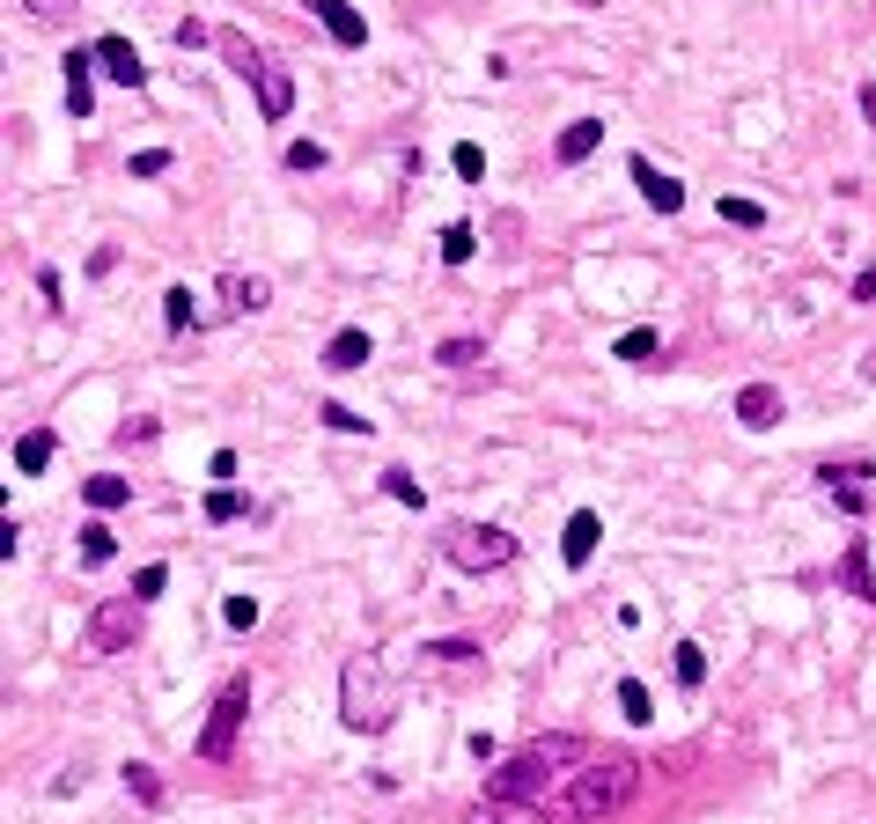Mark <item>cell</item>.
Wrapping results in <instances>:
<instances>
[{"mask_svg":"<svg viewBox=\"0 0 876 824\" xmlns=\"http://www.w3.org/2000/svg\"><path fill=\"white\" fill-rule=\"evenodd\" d=\"M464 824H545V810H537V802H472V810H464Z\"/></svg>","mask_w":876,"mask_h":824,"instance_id":"obj_16","label":"cell"},{"mask_svg":"<svg viewBox=\"0 0 876 824\" xmlns=\"http://www.w3.org/2000/svg\"><path fill=\"white\" fill-rule=\"evenodd\" d=\"M97 67H103V81H119V89H141V81H147L141 52L125 45V37H97Z\"/></svg>","mask_w":876,"mask_h":824,"instance_id":"obj_13","label":"cell"},{"mask_svg":"<svg viewBox=\"0 0 876 824\" xmlns=\"http://www.w3.org/2000/svg\"><path fill=\"white\" fill-rule=\"evenodd\" d=\"M840 575H847L854 597H869L876 604V575H869V537H847V559H840Z\"/></svg>","mask_w":876,"mask_h":824,"instance_id":"obj_20","label":"cell"},{"mask_svg":"<svg viewBox=\"0 0 876 824\" xmlns=\"http://www.w3.org/2000/svg\"><path fill=\"white\" fill-rule=\"evenodd\" d=\"M244 515H251V493H236V486L207 493V523H244Z\"/></svg>","mask_w":876,"mask_h":824,"instance_id":"obj_24","label":"cell"},{"mask_svg":"<svg viewBox=\"0 0 876 824\" xmlns=\"http://www.w3.org/2000/svg\"><path fill=\"white\" fill-rule=\"evenodd\" d=\"M575 8H605V0H575Z\"/></svg>","mask_w":876,"mask_h":824,"instance_id":"obj_47","label":"cell"},{"mask_svg":"<svg viewBox=\"0 0 876 824\" xmlns=\"http://www.w3.org/2000/svg\"><path fill=\"white\" fill-rule=\"evenodd\" d=\"M221 619H229L236 633H251V626H258V604H251V597H229V604H221Z\"/></svg>","mask_w":876,"mask_h":824,"instance_id":"obj_40","label":"cell"},{"mask_svg":"<svg viewBox=\"0 0 876 824\" xmlns=\"http://www.w3.org/2000/svg\"><path fill=\"white\" fill-rule=\"evenodd\" d=\"M472 250H479V229H472V221H450V229H442V266H464Z\"/></svg>","mask_w":876,"mask_h":824,"instance_id":"obj_25","label":"cell"},{"mask_svg":"<svg viewBox=\"0 0 876 824\" xmlns=\"http://www.w3.org/2000/svg\"><path fill=\"white\" fill-rule=\"evenodd\" d=\"M368 354H376V339H368V332H340V339L324 346V368H332V376H346V368H362Z\"/></svg>","mask_w":876,"mask_h":824,"instance_id":"obj_19","label":"cell"},{"mask_svg":"<svg viewBox=\"0 0 876 824\" xmlns=\"http://www.w3.org/2000/svg\"><path fill=\"white\" fill-rule=\"evenodd\" d=\"M435 361H442V368H472V361H487V339H442Z\"/></svg>","mask_w":876,"mask_h":824,"instance_id":"obj_31","label":"cell"},{"mask_svg":"<svg viewBox=\"0 0 876 824\" xmlns=\"http://www.w3.org/2000/svg\"><path fill=\"white\" fill-rule=\"evenodd\" d=\"M780 412H788L780 383H744V390H736V427H752V435H766V427H780Z\"/></svg>","mask_w":876,"mask_h":824,"instance_id":"obj_8","label":"cell"},{"mask_svg":"<svg viewBox=\"0 0 876 824\" xmlns=\"http://www.w3.org/2000/svg\"><path fill=\"white\" fill-rule=\"evenodd\" d=\"M597 141H605V119H575L561 141H553V163H561V170H575V163H589V155H597Z\"/></svg>","mask_w":876,"mask_h":824,"instance_id":"obj_15","label":"cell"},{"mask_svg":"<svg viewBox=\"0 0 876 824\" xmlns=\"http://www.w3.org/2000/svg\"><path fill=\"white\" fill-rule=\"evenodd\" d=\"M125 795L141 802V810H163V795H170V788H163V773H155V766H147V758H133V766H125Z\"/></svg>","mask_w":876,"mask_h":824,"instance_id":"obj_18","label":"cell"},{"mask_svg":"<svg viewBox=\"0 0 876 824\" xmlns=\"http://www.w3.org/2000/svg\"><path fill=\"white\" fill-rule=\"evenodd\" d=\"M862 383H876V346H869V354H862Z\"/></svg>","mask_w":876,"mask_h":824,"instance_id":"obj_46","label":"cell"},{"mask_svg":"<svg viewBox=\"0 0 876 824\" xmlns=\"http://www.w3.org/2000/svg\"><path fill=\"white\" fill-rule=\"evenodd\" d=\"M384 493H390V501H406V509H428V486H420L413 471H384Z\"/></svg>","mask_w":876,"mask_h":824,"instance_id":"obj_32","label":"cell"},{"mask_svg":"<svg viewBox=\"0 0 876 824\" xmlns=\"http://www.w3.org/2000/svg\"><path fill=\"white\" fill-rule=\"evenodd\" d=\"M280 163H288L295 177H310V170H324L332 155H324V141H288V155H280Z\"/></svg>","mask_w":876,"mask_h":824,"instance_id":"obj_30","label":"cell"},{"mask_svg":"<svg viewBox=\"0 0 876 824\" xmlns=\"http://www.w3.org/2000/svg\"><path fill=\"white\" fill-rule=\"evenodd\" d=\"M89 655H125L133 641H141V597H103L97 611H89Z\"/></svg>","mask_w":876,"mask_h":824,"instance_id":"obj_6","label":"cell"},{"mask_svg":"<svg viewBox=\"0 0 876 824\" xmlns=\"http://www.w3.org/2000/svg\"><path fill=\"white\" fill-rule=\"evenodd\" d=\"M611 354H619V361H626V368L656 361V332H648V324H633V332H626V339H619V346H611Z\"/></svg>","mask_w":876,"mask_h":824,"instance_id":"obj_28","label":"cell"},{"mask_svg":"<svg viewBox=\"0 0 876 824\" xmlns=\"http://www.w3.org/2000/svg\"><path fill=\"white\" fill-rule=\"evenodd\" d=\"M163 324H170V332H192V324H199L192 288H163Z\"/></svg>","mask_w":876,"mask_h":824,"instance_id":"obj_27","label":"cell"},{"mask_svg":"<svg viewBox=\"0 0 876 824\" xmlns=\"http://www.w3.org/2000/svg\"><path fill=\"white\" fill-rule=\"evenodd\" d=\"M869 471H876L869 457H832V464H818V486H825V493H832V486H862Z\"/></svg>","mask_w":876,"mask_h":824,"instance_id":"obj_23","label":"cell"},{"mask_svg":"<svg viewBox=\"0 0 876 824\" xmlns=\"http://www.w3.org/2000/svg\"><path fill=\"white\" fill-rule=\"evenodd\" d=\"M170 163H177L170 147H141V155H133L125 170H133V177H163V170H170Z\"/></svg>","mask_w":876,"mask_h":824,"instance_id":"obj_38","label":"cell"},{"mask_svg":"<svg viewBox=\"0 0 876 824\" xmlns=\"http://www.w3.org/2000/svg\"><path fill=\"white\" fill-rule=\"evenodd\" d=\"M450 163H457L464 185H479V177H487V155H479V141H457V147H450Z\"/></svg>","mask_w":876,"mask_h":824,"instance_id":"obj_34","label":"cell"},{"mask_svg":"<svg viewBox=\"0 0 876 824\" xmlns=\"http://www.w3.org/2000/svg\"><path fill=\"white\" fill-rule=\"evenodd\" d=\"M317 420H324V427H332V435H368V412L340 405V398H332V405H317Z\"/></svg>","mask_w":876,"mask_h":824,"instance_id":"obj_29","label":"cell"},{"mask_svg":"<svg viewBox=\"0 0 876 824\" xmlns=\"http://www.w3.org/2000/svg\"><path fill=\"white\" fill-rule=\"evenodd\" d=\"M23 8L37 15V23H67V8H74V0H23Z\"/></svg>","mask_w":876,"mask_h":824,"instance_id":"obj_41","label":"cell"},{"mask_svg":"<svg viewBox=\"0 0 876 824\" xmlns=\"http://www.w3.org/2000/svg\"><path fill=\"white\" fill-rule=\"evenodd\" d=\"M575 758H589L583 736H567V728H561V736H537V744H523L515 758H501V766L487 773V795L494 802H531L537 788H545V780H561Z\"/></svg>","mask_w":876,"mask_h":824,"instance_id":"obj_2","label":"cell"},{"mask_svg":"<svg viewBox=\"0 0 876 824\" xmlns=\"http://www.w3.org/2000/svg\"><path fill=\"white\" fill-rule=\"evenodd\" d=\"M59 74H67V111L74 119H89V111H97V45L89 52H67V59H59Z\"/></svg>","mask_w":876,"mask_h":824,"instance_id":"obj_9","label":"cell"},{"mask_svg":"<svg viewBox=\"0 0 876 824\" xmlns=\"http://www.w3.org/2000/svg\"><path fill=\"white\" fill-rule=\"evenodd\" d=\"M626 177L641 185V199H648L656 214H678V207H685V185H678V177H663L656 163H648V155H633V163H626Z\"/></svg>","mask_w":876,"mask_h":824,"instance_id":"obj_11","label":"cell"},{"mask_svg":"<svg viewBox=\"0 0 876 824\" xmlns=\"http://www.w3.org/2000/svg\"><path fill=\"white\" fill-rule=\"evenodd\" d=\"M633 788H641V758H633V751H605V758H589L583 773L567 780L553 810H561L567 824H597V817H611V810H626Z\"/></svg>","mask_w":876,"mask_h":824,"instance_id":"obj_1","label":"cell"},{"mask_svg":"<svg viewBox=\"0 0 876 824\" xmlns=\"http://www.w3.org/2000/svg\"><path fill=\"white\" fill-rule=\"evenodd\" d=\"M700 678H707V655H700V641H678V684L692 692Z\"/></svg>","mask_w":876,"mask_h":824,"instance_id":"obj_37","label":"cell"},{"mask_svg":"<svg viewBox=\"0 0 876 824\" xmlns=\"http://www.w3.org/2000/svg\"><path fill=\"white\" fill-rule=\"evenodd\" d=\"M302 8L324 23V37H332L340 52H362V45H368V15L354 8V0H302Z\"/></svg>","mask_w":876,"mask_h":824,"instance_id":"obj_7","label":"cell"},{"mask_svg":"<svg viewBox=\"0 0 876 824\" xmlns=\"http://www.w3.org/2000/svg\"><path fill=\"white\" fill-rule=\"evenodd\" d=\"M847 302H862V310L876 302V266H862V272H854V294H847Z\"/></svg>","mask_w":876,"mask_h":824,"instance_id":"obj_43","label":"cell"},{"mask_svg":"<svg viewBox=\"0 0 876 824\" xmlns=\"http://www.w3.org/2000/svg\"><path fill=\"white\" fill-rule=\"evenodd\" d=\"M442 559L457 575H501L515 559V531H501V523H450L442 531Z\"/></svg>","mask_w":876,"mask_h":824,"instance_id":"obj_4","label":"cell"},{"mask_svg":"<svg viewBox=\"0 0 876 824\" xmlns=\"http://www.w3.org/2000/svg\"><path fill=\"white\" fill-rule=\"evenodd\" d=\"M163 589H170V567H141V575H133V597H141V604H155Z\"/></svg>","mask_w":876,"mask_h":824,"instance_id":"obj_39","label":"cell"},{"mask_svg":"<svg viewBox=\"0 0 876 824\" xmlns=\"http://www.w3.org/2000/svg\"><path fill=\"white\" fill-rule=\"evenodd\" d=\"M244 714H251V678H229L214 692V714L199 728V758L221 766V758H236V736H244Z\"/></svg>","mask_w":876,"mask_h":824,"instance_id":"obj_5","label":"cell"},{"mask_svg":"<svg viewBox=\"0 0 876 824\" xmlns=\"http://www.w3.org/2000/svg\"><path fill=\"white\" fill-rule=\"evenodd\" d=\"M111 553H119V537L103 531V523H89V531H81V567H103Z\"/></svg>","mask_w":876,"mask_h":824,"instance_id":"obj_33","label":"cell"},{"mask_svg":"<svg viewBox=\"0 0 876 824\" xmlns=\"http://www.w3.org/2000/svg\"><path fill=\"white\" fill-rule=\"evenodd\" d=\"M420 655H435V662H472V655H479V641H464V633H450V641H428Z\"/></svg>","mask_w":876,"mask_h":824,"instance_id":"obj_36","label":"cell"},{"mask_svg":"<svg viewBox=\"0 0 876 824\" xmlns=\"http://www.w3.org/2000/svg\"><path fill=\"white\" fill-rule=\"evenodd\" d=\"M340 722L354 728V736H384L390 728V678L368 648L340 662Z\"/></svg>","mask_w":876,"mask_h":824,"instance_id":"obj_3","label":"cell"},{"mask_svg":"<svg viewBox=\"0 0 876 824\" xmlns=\"http://www.w3.org/2000/svg\"><path fill=\"white\" fill-rule=\"evenodd\" d=\"M111 266H119V243H97V250H89V280H103Z\"/></svg>","mask_w":876,"mask_h":824,"instance_id":"obj_42","label":"cell"},{"mask_svg":"<svg viewBox=\"0 0 876 824\" xmlns=\"http://www.w3.org/2000/svg\"><path fill=\"white\" fill-rule=\"evenodd\" d=\"M714 214H722V221H736V229H766V207H758V199H722Z\"/></svg>","mask_w":876,"mask_h":824,"instance_id":"obj_35","label":"cell"},{"mask_svg":"<svg viewBox=\"0 0 876 824\" xmlns=\"http://www.w3.org/2000/svg\"><path fill=\"white\" fill-rule=\"evenodd\" d=\"M52 449H59V442H52V427H30V435L15 442V471H45Z\"/></svg>","mask_w":876,"mask_h":824,"instance_id":"obj_22","label":"cell"},{"mask_svg":"<svg viewBox=\"0 0 876 824\" xmlns=\"http://www.w3.org/2000/svg\"><path fill=\"white\" fill-rule=\"evenodd\" d=\"M597 537H605V515H597V509H575V515H567V531H561V559L575 567V575H583L589 559H597Z\"/></svg>","mask_w":876,"mask_h":824,"instance_id":"obj_10","label":"cell"},{"mask_svg":"<svg viewBox=\"0 0 876 824\" xmlns=\"http://www.w3.org/2000/svg\"><path fill=\"white\" fill-rule=\"evenodd\" d=\"M251 89H258V119H288V111H295V74L280 67V59H266Z\"/></svg>","mask_w":876,"mask_h":824,"instance_id":"obj_12","label":"cell"},{"mask_svg":"<svg viewBox=\"0 0 876 824\" xmlns=\"http://www.w3.org/2000/svg\"><path fill=\"white\" fill-rule=\"evenodd\" d=\"M832 501H840L847 515H862V509H869V493H862V486H832Z\"/></svg>","mask_w":876,"mask_h":824,"instance_id":"obj_44","label":"cell"},{"mask_svg":"<svg viewBox=\"0 0 876 824\" xmlns=\"http://www.w3.org/2000/svg\"><path fill=\"white\" fill-rule=\"evenodd\" d=\"M619 714H626V722H656V700H648L641 678H619Z\"/></svg>","mask_w":876,"mask_h":824,"instance_id":"obj_26","label":"cell"},{"mask_svg":"<svg viewBox=\"0 0 876 824\" xmlns=\"http://www.w3.org/2000/svg\"><path fill=\"white\" fill-rule=\"evenodd\" d=\"M214 45H221V59H229V74H244V81H258V67H266V52L251 45L244 30H221Z\"/></svg>","mask_w":876,"mask_h":824,"instance_id":"obj_17","label":"cell"},{"mask_svg":"<svg viewBox=\"0 0 876 824\" xmlns=\"http://www.w3.org/2000/svg\"><path fill=\"white\" fill-rule=\"evenodd\" d=\"M81 501H89V509H125V501H133V479H119V471H97V479L81 486Z\"/></svg>","mask_w":876,"mask_h":824,"instance_id":"obj_21","label":"cell"},{"mask_svg":"<svg viewBox=\"0 0 876 824\" xmlns=\"http://www.w3.org/2000/svg\"><path fill=\"white\" fill-rule=\"evenodd\" d=\"M854 103H862V125L876 133V81H862V97H854Z\"/></svg>","mask_w":876,"mask_h":824,"instance_id":"obj_45","label":"cell"},{"mask_svg":"<svg viewBox=\"0 0 876 824\" xmlns=\"http://www.w3.org/2000/svg\"><path fill=\"white\" fill-rule=\"evenodd\" d=\"M273 302V288H266V272H229V280H221V316H258Z\"/></svg>","mask_w":876,"mask_h":824,"instance_id":"obj_14","label":"cell"}]
</instances>
